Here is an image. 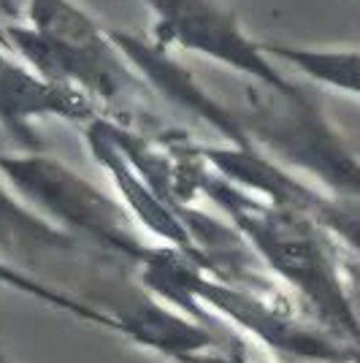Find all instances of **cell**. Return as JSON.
Returning a JSON list of instances; mask_svg holds the SVG:
<instances>
[{"instance_id": "cell-5", "label": "cell", "mask_w": 360, "mask_h": 363, "mask_svg": "<svg viewBox=\"0 0 360 363\" xmlns=\"http://www.w3.org/2000/svg\"><path fill=\"white\" fill-rule=\"evenodd\" d=\"M152 14L150 41L163 49H181L233 74L252 76L276 87H293L279 65L263 55L260 41L241 28L217 0H144Z\"/></svg>"}, {"instance_id": "cell-4", "label": "cell", "mask_w": 360, "mask_h": 363, "mask_svg": "<svg viewBox=\"0 0 360 363\" xmlns=\"http://www.w3.org/2000/svg\"><path fill=\"white\" fill-rule=\"evenodd\" d=\"M0 174L35 212L74 239H87L95 247L138 263L152 255L141 247L133 223L120 203L57 157H49L41 150L0 155Z\"/></svg>"}, {"instance_id": "cell-8", "label": "cell", "mask_w": 360, "mask_h": 363, "mask_svg": "<svg viewBox=\"0 0 360 363\" xmlns=\"http://www.w3.org/2000/svg\"><path fill=\"white\" fill-rule=\"evenodd\" d=\"M79 239L49 223L0 174V255L14 260H41L52 252H68Z\"/></svg>"}, {"instance_id": "cell-7", "label": "cell", "mask_w": 360, "mask_h": 363, "mask_svg": "<svg viewBox=\"0 0 360 363\" xmlns=\"http://www.w3.org/2000/svg\"><path fill=\"white\" fill-rule=\"evenodd\" d=\"M108 35H111L114 44L120 46V52L133 65L135 74L147 82V87L152 92L163 95L165 101H171L174 106L196 114L198 120L209 122L211 128L225 138L230 147L252 150L239 133V128L233 125L230 114L223 108V104L211 95L209 87H203L184 65H179V62L174 60L168 55V49L152 44L150 38H138L133 33H122L117 28H108Z\"/></svg>"}, {"instance_id": "cell-1", "label": "cell", "mask_w": 360, "mask_h": 363, "mask_svg": "<svg viewBox=\"0 0 360 363\" xmlns=\"http://www.w3.org/2000/svg\"><path fill=\"white\" fill-rule=\"evenodd\" d=\"M11 52L35 74L87 95L95 106H120L150 92L111 41L108 28L74 0H28L25 25H6Z\"/></svg>"}, {"instance_id": "cell-6", "label": "cell", "mask_w": 360, "mask_h": 363, "mask_svg": "<svg viewBox=\"0 0 360 363\" xmlns=\"http://www.w3.org/2000/svg\"><path fill=\"white\" fill-rule=\"evenodd\" d=\"M95 108L87 95L41 79L19 55L0 44V125L25 150H41L33 130L35 120L60 117L84 122L95 117Z\"/></svg>"}, {"instance_id": "cell-3", "label": "cell", "mask_w": 360, "mask_h": 363, "mask_svg": "<svg viewBox=\"0 0 360 363\" xmlns=\"http://www.w3.org/2000/svg\"><path fill=\"white\" fill-rule=\"evenodd\" d=\"M211 193L233 212L239 228L249 236L257 252L269 260L271 269H276L293 288H298L336 331L355 336V312L328 244L320 239V223L315 225L309 214L290 206H263L249 198L233 196L223 182Z\"/></svg>"}, {"instance_id": "cell-11", "label": "cell", "mask_w": 360, "mask_h": 363, "mask_svg": "<svg viewBox=\"0 0 360 363\" xmlns=\"http://www.w3.org/2000/svg\"><path fill=\"white\" fill-rule=\"evenodd\" d=\"M0 44L9 46V38H6V30H3V22H0ZM9 49H11V46H9Z\"/></svg>"}, {"instance_id": "cell-10", "label": "cell", "mask_w": 360, "mask_h": 363, "mask_svg": "<svg viewBox=\"0 0 360 363\" xmlns=\"http://www.w3.org/2000/svg\"><path fill=\"white\" fill-rule=\"evenodd\" d=\"M193 361H196V363H249V361H244V358H233V355H227V352H214V355H193Z\"/></svg>"}, {"instance_id": "cell-2", "label": "cell", "mask_w": 360, "mask_h": 363, "mask_svg": "<svg viewBox=\"0 0 360 363\" xmlns=\"http://www.w3.org/2000/svg\"><path fill=\"white\" fill-rule=\"evenodd\" d=\"M225 76L230 79V98L211 95L223 104L252 150H266L279 163L312 174L339 198H358L355 155L300 87H276L233 71H225Z\"/></svg>"}, {"instance_id": "cell-9", "label": "cell", "mask_w": 360, "mask_h": 363, "mask_svg": "<svg viewBox=\"0 0 360 363\" xmlns=\"http://www.w3.org/2000/svg\"><path fill=\"white\" fill-rule=\"evenodd\" d=\"M260 49L274 65H290L322 87L344 92L352 98L358 95L360 55L355 46H349V49H306V46L260 41Z\"/></svg>"}]
</instances>
